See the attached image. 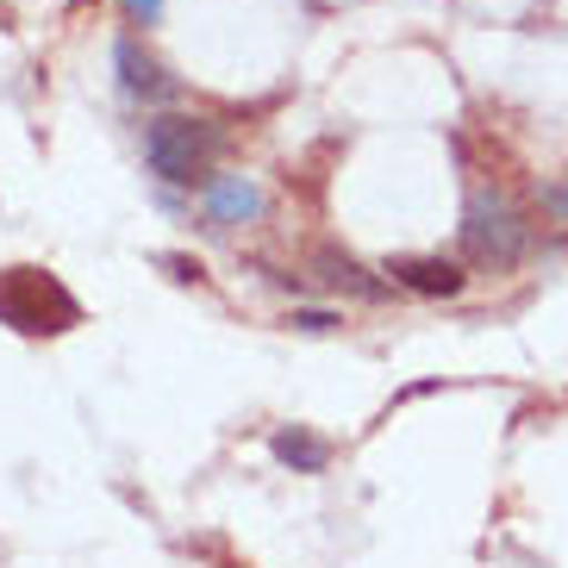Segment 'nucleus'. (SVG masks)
I'll list each match as a JSON object with an SVG mask.
<instances>
[{"instance_id":"1","label":"nucleus","mask_w":568,"mask_h":568,"mask_svg":"<svg viewBox=\"0 0 568 568\" xmlns=\"http://www.w3.org/2000/svg\"><path fill=\"white\" fill-rule=\"evenodd\" d=\"M219 151H225V132L213 119H194V113H163L144 125V163H151L156 182L169 187H194L213 175Z\"/></svg>"},{"instance_id":"2","label":"nucleus","mask_w":568,"mask_h":568,"mask_svg":"<svg viewBox=\"0 0 568 568\" xmlns=\"http://www.w3.org/2000/svg\"><path fill=\"white\" fill-rule=\"evenodd\" d=\"M75 318H82V306L51 268H7L0 275V325H13L19 337H57Z\"/></svg>"},{"instance_id":"3","label":"nucleus","mask_w":568,"mask_h":568,"mask_svg":"<svg viewBox=\"0 0 568 568\" xmlns=\"http://www.w3.org/2000/svg\"><path fill=\"white\" fill-rule=\"evenodd\" d=\"M525 244H531L525 213L506 201L500 187H475L468 206H463V251L481 268H513L518 256H525Z\"/></svg>"},{"instance_id":"4","label":"nucleus","mask_w":568,"mask_h":568,"mask_svg":"<svg viewBox=\"0 0 568 568\" xmlns=\"http://www.w3.org/2000/svg\"><path fill=\"white\" fill-rule=\"evenodd\" d=\"M387 275H394L400 287H413V294H425V301H450V294H463V282H468L450 256H394Z\"/></svg>"},{"instance_id":"5","label":"nucleus","mask_w":568,"mask_h":568,"mask_svg":"<svg viewBox=\"0 0 568 568\" xmlns=\"http://www.w3.org/2000/svg\"><path fill=\"white\" fill-rule=\"evenodd\" d=\"M206 219L213 225H256L263 219V187L251 175H213L206 182Z\"/></svg>"},{"instance_id":"6","label":"nucleus","mask_w":568,"mask_h":568,"mask_svg":"<svg viewBox=\"0 0 568 568\" xmlns=\"http://www.w3.org/2000/svg\"><path fill=\"white\" fill-rule=\"evenodd\" d=\"M113 63H119V88H125L132 101H169V94H175V82L163 75V63H156L151 51H138L132 38L113 44Z\"/></svg>"},{"instance_id":"7","label":"nucleus","mask_w":568,"mask_h":568,"mask_svg":"<svg viewBox=\"0 0 568 568\" xmlns=\"http://www.w3.org/2000/svg\"><path fill=\"white\" fill-rule=\"evenodd\" d=\"M268 456L282 468H294V475H325V463H332V444L318 432H306V425H282V432L268 437Z\"/></svg>"},{"instance_id":"8","label":"nucleus","mask_w":568,"mask_h":568,"mask_svg":"<svg viewBox=\"0 0 568 568\" xmlns=\"http://www.w3.org/2000/svg\"><path fill=\"white\" fill-rule=\"evenodd\" d=\"M318 268H325V282H332L337 294H344V287H351V294H363V301H375V294H382L375 282H363V268H356L351 256H337V251H325V256H318Z\"/></svg>"},{"instance_id":"9","label":"nucleus","mask_w":568,"mask_h":568,"mask_svg":"<svg viewBox=\"0 0 568 568\" xmlns=\"http://www.w3.org/2000/svg\"><path fill=\"white\" fill-rule=\"evenodd\" d=\"M294 325H301V332H332V325H344V318L318 313V306H294Z\"/></svg>"},{"instance_id":"10","label":"nucleus","mask_w":568,"mask_h":568,"mask_svg":"<svg viewBox=\"0 0 568 568\" xmlns=\"http://www.w3.org/2000/svg\"><path fill=\"white\" fill-rule=\"evenodd\" d=\"M119 7H125L132 26H156V19H163V0H119Z\"/></svg>"},{"instance_id":"11","label":"nucleus","mask_w":568,"mask_h":568,"mask_svg":"<svg viewBox=\"0 0 568 568\" xmlns=\"http://www.w3.org/2000/svg\"><path fill=\"white\" fill-rule=\"evenodd\" d=\"M544 213H550V219H562V225H568V182H556L550 194H544Z\"/></svg>"},{"instance_id":"12","label":"nucleus","mask_w":568,"mask_h":568,"mask_svg":"<svg viewBox=\"0 0 568 568\" xmlns=\"http://www.w3.org/2000/svg\"><path fill=\"white\" fill-rule=\"evenodd\" d=\"M75 7H88V0H75Z\"/></svg>"}]
</instances>
